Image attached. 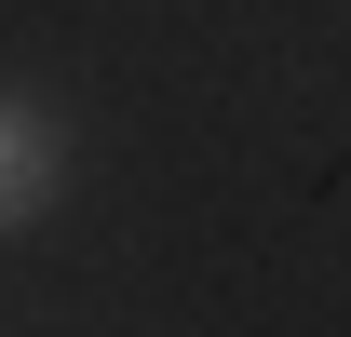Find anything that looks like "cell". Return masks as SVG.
Here are the masks:
<instances>
[{"instance_id": "cell-1", "label": "cell", "mask_w": 351, "mask_h": 337, "mask_svg": "<svg viewBox=\"0 0 351 337\" xmlns=\"http://www.w3.org/2000/svg\"><path fill=\"white\" fill-rule=\"evenodd\" d=\"M54 189H68V135H54L27 95H0V229H27Z\"/></svg>"}]
</instances>
